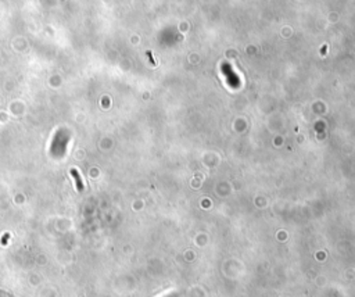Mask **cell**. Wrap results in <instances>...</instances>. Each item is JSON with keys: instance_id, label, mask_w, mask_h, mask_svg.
Returning a JSON list of instances; mask_svg holds the SVG:
<instances>
[{"instance_id": "6da1fadb", "label": "cell", "mask_w": 355, "mask_h": 297, "mask_svg": "<svg viewBox=\"0 0 355 297\" xmlns=\"http://www.w3.org/2000/svg\"><path fill=\"white\" fill-rule=\"evenodd\" d=\"M71 174L73 177L75 178V182H77V186H78L79 190H84V183H82V179H81V175L77 170H71Z\"/></svg>"}]
</instances>
